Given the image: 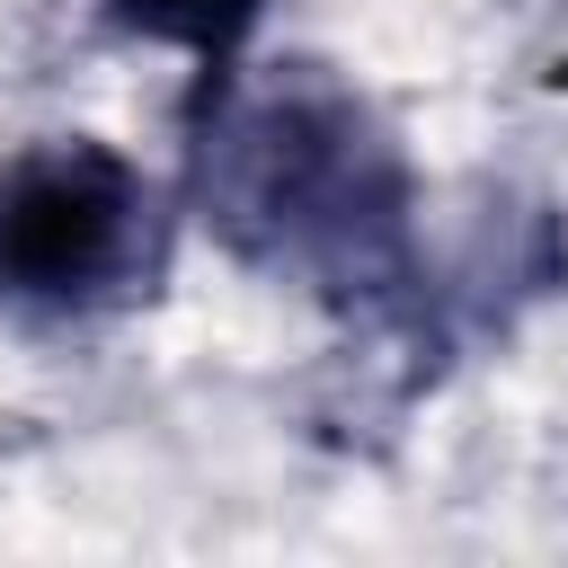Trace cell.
<instances>
[{
	"mask_svg": "<svg viewBox=\"0 0 568 568\" xmlns=\"http://www.w3.org/2000/svg\"><path fill=\"white\" fill-rule=\"evenodd\" d=\"M169 257L160 186L98 133H44L0 160V311L98 320L151 293Z\"/></svg>",
	"mask_w": 568,
	"mask_h": 568,
	"instance_id": "7a4b0ae2",
	"label": "cell"
},
{
	"mask_svg": "<svg viewBox=\"0 0 568 568\" xmlns=\"http://www.w3.org/2000/svg\"><path fill=\"white\" fill-rule=\"evenodd\" d=\"M204 204L213 231L257 266L382 284L408 257V169L364 98L320 71H284L213 106Z\"/></svg>",
	"mask_w": 568,
	"mask_h": 568,
	"instance_id": "6da1fadb",
	"label": "cell"
},
{
	"mask_svg": "<svg viewBox=\"0 0 568 568\" xmlns=\"http://www.w3.org/2000/svg\"><path fill=\"white\" fill-rule=\"evenodd\" d=\"M106 18L124 36H151V44L195 53L204 62V89H213V80H231V62H240L248 27L266 18V0H106Z\"/></svg>",
	"mask_w": 568,
	"mask_h": 568,
	"instance_id": "3957f363",
	"label": "cell"
}]
</instances>
